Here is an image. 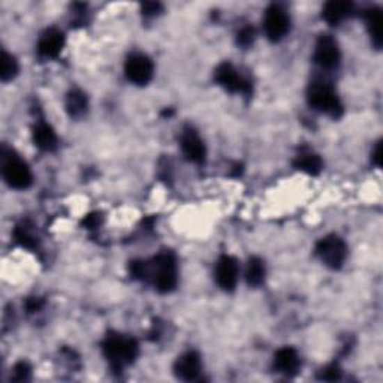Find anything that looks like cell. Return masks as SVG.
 Masks as SVG:
<instances>
[{"mask_svg":"<svg viewBox=\"0 0 383 383\" xmlns=\"http://www.w3.org/2000/svg\"><path fill=\"white\" fill-rule=\"evenodd\" d=\"M147 280L160 294H169L178 285V264L173 251H162L147 262Z\"/></svg>","mask_w":383,"mask_h":383,"instance_id":"obj_1","label":"cell"},{"mask_svg":"<svg viewBox=\"0 0 383 383\" xmlns=\"http://www.w3.org/2000/svg\"><path fill=\"white\" fill-rule=\"evenodd\" d=\"M102 349L109 366L117 371L132 364L139 352L138 341L123 334H108L102 343Z\"/></svg>","mask_w":383,"mask_h":383,"instance_id":"obj_2","label":"cell"},{"mask_svg":"<svg viewBox=\"0 0 383 383\" xmlns=\"http://www.w3.org/2000/svg\"><path fill=\"white\" fill-rule=\"evenodd\" d=\"M307 100L310 107L322 114H328L332 118L343 116V104L336 93L334 87L324 79H316L307 88Z\"/></svg>","mask_w":383,"mask_h":383,"instance_id":"obj_3","label":"cell"},{"mask_svg":"<svg viewBox=\"0 0 383 383\" xmlns=\"http://www.w3.org/2000/svg\"><path fill=\"white\" fill-rule=\"evenodd\" d=\"M2 175L8 186L17 190L29 189L33 183V175L29 165L23 159L13 155V151L6 155L5 148L2 153Z\"/></svg>","mask_w":383,"mask_h":383,"instance_id":"obj_4","label":"cell"},{"mask_svg":"<svg viewBox=\"0 0 383 383\" xmlns=\"http://www.w3.org/2000/svg\"><path fill=\"white\" fill-rule=\"evenodd\" d=\"M318 258L331 269H338L347 258V246L338 235H327L318 241L315 247Z\"/></svg>","mask_w":383,"mask_h":383,"instance_id":"obj_5","label":"cell"},{"mask_svg":"<svg viewBox=\"0 0 383 383\" xmlns=\"http://www.w3.org/2000/svg\"><path fill=\"white\" fill-rule=\"evenodd\" d=\"M214 79L226 92L241 95H250L251 92V83L238 72L233 63L225 62L219 65L214 70Z\"/></svg>","mask_w":383,"mask_h":383,"instance_id":"obj_6","label":"cell"},{"mask_svg":"<svg viewBox=\"0 0 383 383\" xmlns=\"http://www.w3.org/2000/svg\"><path fill=\"white\" fill-rule=\"evenodd\" d=\"M290 29V18L283 8L269 5L264 17V30L271 42H279L283 39Z\"/></svg>","mask_w":383,"mask_h":383,"instance_id":"obj_7","label":"cell"},{"mask_svg":"<svg viewBox=\"0 0 383 383\" xmlns=\"http://www.w3.org/2000/svg\"><path fill=\"white\" fill-rule=\"evenodd\" d=\"M155 74V65L151 58L143 53L130 54L125 63V75L130 83L146 86L151 81Z\"/></svg>","mask_w":383,"mask_h":383,"instance_id":"obj_8","label":"cell"},{"mask_svg":"<svg viewBox=\"0 0 383 383\" xmlns=\"http://www.w3.org/2000/svg\"><path fill=\"white\" fill-rule=\"evenodd\" d=\"M315 63L322 69H334L338 66L341 53L338 42L331 35H320L315 47Z\"/></svg>","mask_w":383,"mask_h":383,"instance_id":"obj_9","label":"cell"},{"mask_svg":"<svg viewBox=\"0 0 383 383\" xmlns=\"http://www.w3.org/2000/svg\"><path fill=\"white\" fill-rule=\"evenodd\" d=\"M238 273L240 265L234 256L224 255L219 258L214 268V279L221 289L226 292L234 290L238 281Z\"/></svg>","mask_w":383,"mask_h":383,"instance_id":"obj_10","label":"cell"},{"mask_svg":"<svg viewBox=\"0 0 383 383\" xmlns=\"http://www.w3.org/2000/svg\"><path fill=\"white\" fill-rule=\"evenodd\" d=\"M203 370V361L195 350H189L177 358L174 364L175 376L181 380H195Z\"/></svg>","mask_w":383,"mask_h":383,"instance_id":"obj_11","label":"cell"},{"mask_svg":"<svg viewBox=\"0 0 383 383\" xmlns=\"http://www.w3.org/2000/svg\"><path fill=\"white\" fill-rule=\"evenodd\" d=\"M65 35L57 29H47L39 38L38 54L44 58L57 57L65 47Z\"/></svg>","mask_w":383,"mask_h":383,"instance_id":"obj_12","label":"cell"},{"mask_svg":"<svg viewBox=\"0 0 383 383\" xmlns=\"http://www.w3.org/2000/svg\"><path fill=\"white\" fill-rule=\"evenodd\" d=\"M181 150L187 160L194 164L204 162L205 159V144L194 129H187L181 135Z\"/></svg>","mask_w":383,"mask_h":383,"instance_id":"obj_13","label":"cell"},{"mask_svg":"<svg viewBox=\"0 0 383 383\" xmlns=\"http://www.w3.org/2000/svg\"><path fill=\"white\" fill-rule=\"evenodd\" d=\"M352 14H354V3L347 2V0H337V2L332 0L322 9V17L331 26H338Z\"/></svg>","mask_w":383,"mask_h":383,"instance_id":"obj_14","label":"cell"},{"mask_svg":"<svg viewBox=\"0 0 383 383\" xmlns=\"http://www.w3.org/2000/svg\"><path fill=\"white\" fill-rule=\"evenodd\" d=\"M299 355L294 347H281L274 355V368L285 376H294L299 368Z\"/></svg>","mask_w":383,"mask_h":383,"instance_id":"obj_15","label":"cell"},{"mask_svg":"<svg viewBox=\"0 0 383 383\" xmlns=\"http://www.w3.org/2000/svg\"><path fill=\"white\" fill-rule=\"evenodd\" d=\"M294 166L308 175H318L324 169V162L318 153L311 150H302L294 160Z\"/></svg>","mask_w":383,"mask_h":383,"instance_id":"obj_16","label":"cell"},{"mask_svg":"<svg viewBox=\"0 0 383 383\" xmlns=\"http://www.w3.org/2000/svg\"><path fill=\"white\" fill-rule=\"evenodd\" d=\"M33 143L44 151H54L57 148V135L54 129L45 122H38L33 127Z\"/></svg>","mask_w":383,"mask_h":383,"instance_id":"obj_17","label":"cell"},{"mask_svg":"<svg viewBox=\"0 0 383 383\" xmlns=\"http://www.w3.org/2000/svg\"><path fill=\"white\" fill-rule=\"evenodd\" d=\"M364 18H366L367 29H368L373 45H375L377 49H380L382 41H383V38H382V24H383L382 9L377 6L368 8L364 14Z\"/></svg>","mask_w":383,"mask_h":383,"instance_id":"obj_18","label":"cell"},{"mask_svg":"<svg viewBox=\"0 0 383 383\" xmlns=\"http://www.w3.org/2000/svg\"><path fill=\"white\" fill-rule=\"evenodd\" d=\"M66 111L72 118H79L87 113L88 100L81 90H72L66 96Z\"/></svg>","mask_w":383,"mask_h":383,"instance_id":"obj_19","label":"cell"},{"mask_svg":"<svg viewBox=\"0 0 383 383\" xmlns=\"http://www.w3.org/2000/svg\"><path fill=\"white\" fill-rule=\"evenodd\" d=\"M265 274H267L265 262L256 256L250 258L247 262V269H246L247 283L250 286H260L262 283H264Z\"/></svg>","mask_w":383,"mask_h":383,"instance_id":"obj_20","label":"cell"},{"mask_svg":"<svg viewBox=\"0 0 383 383\" xmlns=\"http://www.w3.org/2000/svg\"><path fill=\"white\" fill-rule=\"evenodd\" d=\"M14 237H15V240L18 241V243L22 244L23 247H26V249H35L36 244H38V238L35 237L33 230L27 226L26 221H23L22 225H18L15 228Z\"/></svg>","mask_w":383,"mask_h":383,"instance_id":"obj_21","label":"cell"},{"mask_svg":"<svg viewBox=\"0 0 383 383\" xmlns=\"http://www.w3.org/2000/svg\"><path fill=\"white\" fill-rule=\"evenodd\" d=\"M18 74V62L15 60L14 56H11L9 53L3 52L2 53V72H0V78H2V81H11Z\"/></svg>","mask_w":383,"mask_h":383,"instance_id":"obj_22","label":"cell"},{"mask_svg":"<svg viewBox=\"0 0 383 383\" xmlns=\"http://www.w3.org/2000/svg\"><path fill=\"white\" fill-rule=\"evenodd\" d=\"M255 41V29L251 26H246L237 35V44L243 48H249Z\"/></svg>","mask_w":383,"mask_h":383,"instance_id":"obj_23","label":"cell"},{"mask_svg":"<svg viewBox=\"0 0 383 383\" xmlns=\"http://www.w3.org/2000/svg\"><path fill=\"white\" fill-rule=\"evenodd\" d=\"M13 371H14V380H26L29 379L32 368H30L27 362H18Z\"/></svg>","mask_w":383,"mask_h":383,"instance_id":"obj_24","label":"cell"},{"mask_svg":"<svg viewBox=\"0 0 383 383\" xmlns=\"http://www.w3.org/2000/svg\"><path fill=\"white\" fill-rule=\"evenodd\" d=\"M340 375H341V371L337 366H328V367H325L324 370L320 371L319 377L322 380H338Z\"/></svg>","mask_w":383,"mask_h":383,"instance_id":"obj_25","label":"cell"},{"mask_svg":"<svg viewBox=\"0 0 383 383\" xmlns=\"http://www.w3.org/2000/svg\"><path fill=\"white\" fill-rule=\"evenodd\" d=\"M162 5L157 3V2H147L144 3L143 6H141V11H143V14L146 17H156L159 15L160 13H162Z\"/></svg>","mask_w":383,"mask_h":383,"instance_id":"obj_26","label":"cell"},{"mask_svg":"<svg viewBox=\"0 0 383 383\" xmlns=\"http://www.w3.org/2000/svg\"><path fill=\"white\" fill-rule=\"evenodd\" d=\"M104 221V217L100 213H92L88 214L84 220H83V225L87 228V229H96L99 228L100 225H102Z\"/></svg>","mask_w":383,"mask_h":383,"instance_id":"obj_27","label":"cell"},{"mask_svg":"<svg viewBox=\"0 0 383 383\" xmlns=\"http://www.w3.org/2000/svg\"><path fill=\"white\" fill-rule=\"evenodd\" d=\"M44 307V301L41 298H29L26 301V308L29 313H35Z\"/></svg>","mask_w":383,"mask_h":383,"instance_id":"obj_28","label":"cell"},{"mask_svg":"<svg viewBox=\"0 0 383 383\" xmlns=\"http://www.w3.org/2000/svg\"><path fill=\"white\" fill-rule=\"evenodd\" d=\"M373 162H375L376 166H380L382 165V143H377L375 150H373Z\"/></svg>","mask_w":383,"mask_h":383,"instance_id":"obj_29","label":"cell"}]
</instances>
